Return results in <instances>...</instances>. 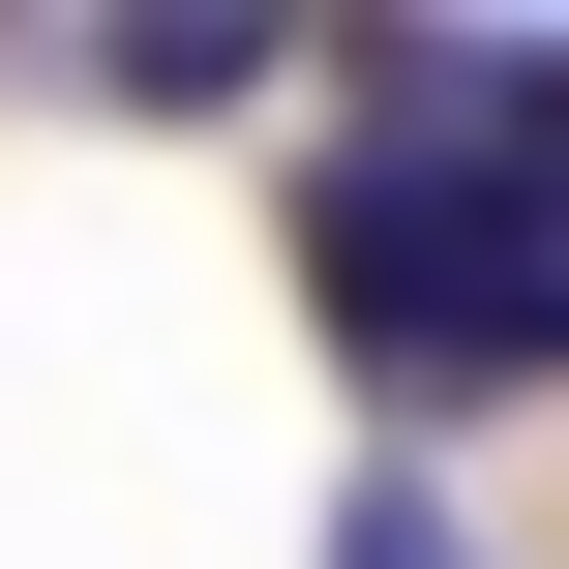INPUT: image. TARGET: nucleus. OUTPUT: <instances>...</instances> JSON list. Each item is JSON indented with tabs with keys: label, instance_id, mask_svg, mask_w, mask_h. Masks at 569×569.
<instances>
[{
	"label": "nucleus",
	"instance_id": "f257e3e1",
	"mask_svg": "<svg viewBox=\"0 0 569 569\" xmlns=\"http://www.w3.org/2000/svg\"><path fill=\"white\" fill-rule=\"evenodd\" d=\"M300 300L360 390H569V30H360V150L300 180Z\"/></svg>",
	"mask_w": 569,
	"mask_h": 569
},
{
	"label": "nucleus",
	"instance_id": "f03ea898",
	"mask_svg": "<svg viewBox=\"0 0 569 569\" xmlns=\"http://www.w3.org/2000/svg\"><path fill=\"white\" fill-rule=\"evenodd\" d=\"M60 90H90V120H240L270 30H60Z\"/></svg>",
	"mask_w": 569,
	"mask_h": 569
},
{
	"label": "nucleus",
	"instance_id": "7ed1b4c3",
	"mask_svg": "<svg viewBox=\"0 0 569 569\" xmlns=\"http://www.w3.org/2000/svg\"><path fill=\"white\" fill-rule=\"evenodd\" d=\"M330 569H450V510H420V480H360V540H330Z\"/></svg>",
	"mask_w": 569,
	"mask_h": 569
}]
</instances>
